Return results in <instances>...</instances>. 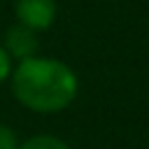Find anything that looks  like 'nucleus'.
Here are the masks:
<instances>
[{
  "label": "nucleus",
  "mask_w": 149,
  "mask_h": 149,
  "mask_svg": "<svg viewBox=\"0 0 149 149\" xmlns=\"http://www.w3.org/2000/svg\"><path fill=\"white\" fill-rule=\"evenodd\" d=\"M19 149H70L68 142H63L56 135H33L19 144Z\"/></svg>",
  "instance_id": "nucleus-4"
},
{
  "label": "nucleus",
  "mask_w": 149,
  "mask_h": 149,
  "mask_svg": "<svg viewBox=\"0 0 149 149\" xmlns=\"http://www.w3.org/2000/svg\"><path fill=\"white\" fill-rule=\"evenodd\" d=\"M0 149H19L16 133L5 123H0Z\"/></svg>",
  "instance_id": "nucleus-5"
},
{
  "label": "nucleus",
  "mask_w": 149,
  "mask_h": 149,
  "mask_svg": "<svg viewBox=\"0 0 149 149\" xmlns=\"http://www.w3.org/2000/svg\"><path fill=\"white\" fill-rule=\"evenodd\" d=\"M9 74H12V58L7 56V51H5L2 44H0V84H2L5 79H9Z\"/></svg>",
  "instance_id": "nucleus-6"
},
{
  "label": "nucleus",
  "mask_w": 149,
  "mask_h": 149,
  "mask_svg": "<svg viewBox=\"0 0 149 149\" xmlns=\"http://www.w3.org/2000/svg\"><path fill=\"white\" fill-rule=\"evenodd\" d=\"M2 49L7 51L9 58H16L19 63L21 61H28L33 56H37V49H40V40H37V33L21 26V23H14L5 30V42H2Z\"/></svg>",
  "instance_id": "nucleus-3"
},
{
  "label": "nucleus",
  "mask_w": 149,
  "mask_h": 149,
  "mask_svg": "<svg viewBox=\"0 0 149 149\" xmlns=\"http://www.w3.org/2000/svg\"><path fill=\"white\" fill-rule=\"evenodd\" d=\"M12 95L33 112L54 114L65 109L77 98V74L70 65L49 56H33L21 61L12 74Z\"/></svg>",
  "instance_id": "nucleus-1"
},
{
  "label": "nucleus",
  "mask_w": 149,
  "mask_h": 149,
  "mask_svg": "<svg viewBox=\"0 0 149 149\" xmlns=\"http://www.w3.org/2000/svg\"><path fill=\"white\" fill-rule=\"evenodd\" d=\"M14 16L35 33L47 30L56 19V0H14Z\"/></svg>",
  "instance_id": "nucleus-2"
}]
</instances>
